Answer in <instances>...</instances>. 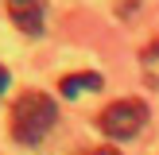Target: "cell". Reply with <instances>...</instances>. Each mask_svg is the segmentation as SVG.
Wrapping results in <instances>:
<instances>
[{
	"instance_id": "ba28073f",
	"label": "cell",
	"mask_w": 159,
	"mask_h": 155,
	"mask_svg": "<svg viewBox=\"0 0 159 155\" xmlns=\"http://www.w3.org/2000/svg\"><path fill=\"white\" fill-rule=\"evenodd\" d=\"M82 155H97V151H82Z\"/></svg>"
},
{
	"instance_id": "7a4b0ae2",
	"label": "cell",
	"mask_w": 159,
	"mask_h": 155,
	"mask_svg": "<svg viewBox=\"0 0 159 155\" xmlns=\"http://www.w3.org/2000/svg\"><path fill=\"white\" fill-rule=\"evenodd\" d=\"M144 124H148V105L140 97H120L113 105H105L97 116V128L109 140H132L144 132Z\"/></svg>"
},
{
	"instance_id": "5b68a950",
	"label": "cell",
	"mask_w": 159,
	"mask_h": 155,
	"mask_svg": "<svg viewBox=\"0 0 159 155\" xmlns=\"http://www.w3.org/2000/svg\"><path fill=\"white\" fill-rule=\"evenodd\" d=\"M140 70H144V82L148 85H159V35L140 51Z\"/></svg>"
},
{
	"instance_id": "277c9868",
	"label": "cell",
	"mask_w": 159,
	"mask_h": 155,
	"mask_svg": "<svg viewBox=\"0 0 159 155\" xmlns=\"http://www.w3.org/2000/svg\"><path fill=\"white\" fill-rule=\"evenodd\" d=\"M101 85H105V78H101L97 70H82V74H66V78H58V89H62V97H78V93L101 89Z\"/></svg>"
},
{
	"instance_id": "6da1fadb",
	"label": "cell",
	"mask_w": 159,
	"mask_h": 155,
	"mask_svg": "<svg viewBox=\"0 0 159 155\" xmlns=\"http://www.w3.org/2000/svg\"><path fill=\"white\" fill-rule=\"evenodd\" d=\"M54 120H58L54 97H47V93H39V89H27V93H20V97L12 101L8 128H12V140H16V144L35 147V144L47 140V132L54 128Z\"/></svg>"
},
{
	"instance_id": "8992f818",
	"label": "cell",
	"mask_w": 159,
	"mask_h": 155,
	"mask_svg": "<svg viewBox=\"0 0 159 155\" xmlns=\"http://www.w3.org/2000/svg\"><path fill=\"white\" fill-rule=\"evenodd\" d=\"M8 82H12V78H8V70H4V66H0V93H4V89H8Z\"/></svg>"
},
{
	"instance_id": "52a82bcc",
	"label": "cell",
	"mask_w": 159,
	"mask_h": 155,
	"mask_svg": "<svg viewBox=\"0 0 159 155\" xmlns=\"http://www.w3.org/2000/svg\"><path fill=\"white\" fill-rule=\"evenodd\" d=\"M97 155H120L116 147H97Z\"/></svg>"
},
{
	"instance_id": "3957f363",
	"label": "cell",
	"mask_w": 159,
	"mask_h": 155,
	"mask_svg": "<svg viewBox=\"0 0 159 155\" xmlns=\"http://www.w3.org/2000/svg\"><path fill=\"white\" fill-rule=\"evenodd\" d=\"M8 4V16H12V23L23 31V35H39L43 31V0H4Z\"/></svg>"
}]
</instances>
